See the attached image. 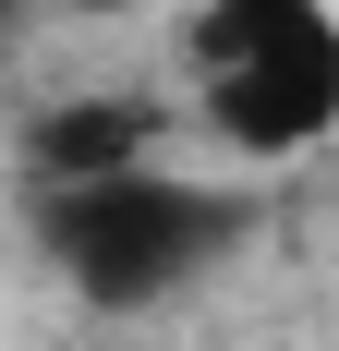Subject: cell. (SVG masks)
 Instances as JSON below:
<instances>
[{
  "label": "cell",
  "mask_w": 339,
  "mask_h": 351,
  "mask_svg": "<svg viewBox=\"0 0 339 351\" xmlns=\"http://www.w3.org/2000/svg\"><path fill=\"white\" fill-rule=\"evenodd\" d=\"M339 121V25L315 36H279V49H242V61L206 73V134L231 145V158H303L315 134Z\"/></svg>",
  "instance_id": "7a4b0ae2"
},
{
  "label": "cell",
  "mask_w": 339,
  "mask_h": 351,
  "mask_svg": "<svg viewBox=\"0 0 339 351\" xmlns=\"http://www.w3.org/2000/svg\"><path fill=\"white\" fill-rule=\"evenodd\" d=\"M36 243L97 315H145L170 291H194L218 254L242 243V206L218 182H182V170H109V182H73V194H36Z\"/></svg>",
  "instance_id": "6da1fadb"
},
{
  "label": "cell",
  "mask_w": 339,
  "mask_h": 351,
  "mask_svg": "<svg viewBox=\"0 0 339 351\" xmlns=\"http://www.w3.org/2000/svg\"><path fill=\"white\" fill-rule=\"evenodd\" d=\"M315 25H339L327 0H206L194 12V73L242 61V49H279V36H315Z\"/></svg>",
  "instance_id": "277c9868"
},
{
  "label": "cell",
  "mask_w": 339,
  "mask_h": 351,
  "mask_svg": "<svg viewBox=\"0 0 339 351\" xmlns=\"http://www.w3.org/2000/svg\"><path fill=\"white\" fill-rule=\"evenodd\" d=\"M145 145H158V109L145 97H61V109L25 121V170H36V194H73V182L145 170Z\"/></svg>",
  "instance_id": "3957f363"
},
{
  "label": "cell",
  "mask_w": 339,
  "mask_h": 351,
  "mask_svg": "<svg viewBox=\"0 0 339 351\" xmlns=\"http://www.w3.org/2000/svg\"><path fill=\"white\" fill-rule=\"evenodd\" d=\"M73 12H134V0H73Z\"/></svg>",
  "instance_id": "5b68a950"
}]
</instances>
